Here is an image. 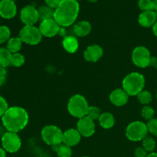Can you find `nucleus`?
Returning <instances> with one entry per match:
<instances>
[{
	"instance_id": "nucleus-1",
	"label": "nucleus",
	"mask_w": 157,
	"mask_h": 157,
	"mask_svg": "<svg viewBox=\"0 0 157 157\" xmlns=\"http://www.w3.org/2000/svg\"><path fill=\"white\" fill-rule=\"evenodd\" d=\"M80 12L79 2L76 0H61L55 9L54 19L61 27L67 28L76 21Z\"/></svg>"
},
{
	"instance_id": "nucleus-2",
	"label": "nucleus",
	"mask_w": 157,
	"mask_h": 157,
	"mask_svg": "<svg viewBox=\"0 0 157 157\" xmlns=\"http://www.w3.org/2000/svg\"><path fill=\"white\" fill-rule=\"evenodd\" d=\"M2 122L8 131L18 133L27 126L29 114L22 107H9L5 114L2 117Z\"/></svg>"
},
{
	"instance_id": "nucleus-3",
	"label": "nucleus",
	"mask_w": 157,
	"mask_h": 157,
	"mask_svg": "<svg viewBox=\"0 0 157 157\" xmlns=\"http://www.w3.org/2000/svg\"><path fill=\"white\" fill-rule=\"evenodd\" d=\"M145 86V78L138 72H131L124 78L122 81L123 89L129 96H136Z\"/></svg>"
},
{
	"instance_id": "nucleus-4",
	"label": "nucleus",
	"mask_w": 157,
	"mask_h": 157,
	"mask_svg": "<svg viewBox=\"0 0 157 157\" xmlns=\"http://www.w3.org/2000/svg\"><path fill=\"white\" fill-rule=\"evenodd\" d=\"M89 105L87 101L81 94H75L69 99L67 110L71 116L81 119L87 116Z\"/></svg>"
},
{
	"instance_id": "nucleus-5",
	"label": "nucleus",
	"mask_w": 157,
	"mask_h": 157,
	"mask_svg": "<svg viewBox=\"0 0 157 157\" xmlns=\"http://www.w3.org/2000/svg\"><path fill=\"white\" fill-rule=\"evenodd\" d=\"M41 135L43 141L52 147L63 143V132L57 126H45L41 130Z\"/></svg>"
},
{
	"instance_id": "nucleus-6",
	"label": "nucleus",
	"mask_w": 157,
	"mask_h": 157,
	"mask_svg": "<svg viewBox=\"0 0 157 157\" xmlns=\"http://www.w3.org/2000/svg\"><path fill=\"white\" fill-rule=\"evenodd\" d=\"M148 132V128L145 123L141 121H133L127 127L126 136L129 140L138 142L147 137Z\"/></svg>"
},
{
	"instance_id": "nucleus-7",
	"label": "nucleus",
	"mask_w": 157,
	"mask_h": 157,
	"mask_svg": "<svg viewBox=\"0 0 157 157\" xmlns=\"http://www.w3.org/2000/svg\"><path fill=\"white\" fill-rule=\"evenodd\" d=\"M19 38L25 44L36 45L41 42L42 35L39 29L35 25H25L20 30Z\"/></svg>"
},
{
	"instance_id": "nucleus-8",
	"label": "nucleus",
	"mask_w": 157,
	"mask_h": 157,
	"mask_svg": "<svg viewBox=\"0 0 157 157\" xmlns=\"http://www.w3.org/2000/svg\"><path fill=\"white\" fill-rule=\"evenodd\" d=\"M2 146L6 152L16 153L21 148V139L17 133L7 131L2 136Z\"/></svg>"
},
{
	"instance_id": "nucleus-9",
	"label": "nucleus",
	"mask_w": 157,
	"mask_h": 157,
	"mask_svg": "<svg viewBox=\"0 0 157 157\" xmlns=\"http://www.w3.org/2000/svg\"><path fill=\"white\" fill-rule=\"evenodd\" d=\"M151 57L150 51L144 46H138L132 52L133 63L140 68H145L150 66Z\"/></svg>"
},
{
	"instance_id": "nucleus-10",
	"label": "nucleus",
	"mask_w": 157,
	"mask_h": 157,
	"mask_svg": "<svg viewBox=\"0 0 157 157\" xmlns=\"http://www.w3.org/2000/svg\"><path fill=\"white\" fill-rule=\"evenodd\" d=\"M20 19L25 25H35L39 20L38 9L31 5L25 6L20 12Z\"/></svg>"
},
{
	"instance_id": "nucleus-11",
	"label": "nucleus",
	"mask_w": 157,
	"mask_h": 157,
	"mask_svg": "<svg viewBox=\"0 0 157 157\" xmlns=\"http://www.w3.org/2000/svg\"><path fill=\"white\" fill-rule=\"evenodd\" d=\"M42 36L52 38L59 34L61 26L58 24L54 18L41 21L38 27Z\"/></svg>"
},
{
	"instance_id": "nucleus-12",
	"label": "nucleus",
	"mask_w": 157,
	"mask_h": 157,
	"mask_svg": "<svg viewBox=\"0 0 157 157\" xmlns=\"http://www.w3.org/2000/svg\"><path fill=\"white\" fill-rule=\"evenodd\" d=\"M77 130L81 136L90 137L95 133L94 121L87 116L81 118L77 124Z\"/></svg>"
},
{
	"instance_id": "nucleus-13",
	"label": "nucleus",
	"mask_w": 157,
	"mask_h": 157,
	"mask_svg": "<svg viewBox=\"0 0 157 157\" xmlns=\"http://www.w3.org/2000/svg\"><path fill=\"white\" fill-rule=\"evenodd\" d=\"M17 6L13 0H2L0 2V16L11 19L16 15Z\"/></svg>"
},
{
	"instance_id": "nucleus-14",
	"label": "nucleus",
	"mask_w": 157,
	"mask_h": 157,
	"mask_svg": "<svg viewBox=\"0 0 157 157\" xmlns=\"http://www.w3.org/2000/svg\"><path fill=\"white\" fill-rule=\"evenodd\" d=\"M104 55L103 48L98 44H91L84 52V58L88 62H97Z\"/></svg>"
},
{
	"instance_id": "nucleus-15",
	"label": "nucleus",
	"mask_w": 157,
	"mask_h": 157,
	"mask_svg": "<svg viewBox=\"0 0 157 157\" xmlns=\"http://www.w3.org/2000/svg\"><path fill=\"white\" fill-rule=\"evenodd\" d=\"M129 100V95L124 89L117 88L113 90L110 94V101L117 107L124 106Z\"/></svg>"
},
{
	"instance_id": "nucleus-16",
	"label": "nucleus",
	"mask_w": 157,
	"mask_h": 157,
	"mask_svg": "<svg viewBox=\"0 0 157 157\" xmlns=\"http://www.w3.org/2000/svg\"><path fill=\"white\" fill-rule=\"evenodd\" d=\"M81 135L77 129L71 128L63 133V144L72 147L78 145L81 141Z\"/></svg>"
},
{
	"instance_id": "nucleus-17",
	"label": "nucleus",
	"mask_w": 157,
	"mask_h": 157,
	"mask_svg": "<svg viewBox=\"0 0 157 157\" xmlns=\"http://www.w3.org/2000/svg\"><path fill=\"white\" fill-rule=\"evenodd\" d=\"M157 21V17L154 11H144L140 14L138 22L144 28L153 27Z\"/></svg>"
},
{
	"instance_id": "nucleus-18",
	"label": "nucleus",
	"mask_w": 157,
	"mask_h": 157,
	"mask_svg": "<svg viewBox=\"0 0 157 157\" xmlns=\"http://www.w3.org/2000/svg\"><path fill=\"white\" fill-rule=\"evenodd\" d=\"M91 25L89 21L83 20L77 22L73 27V32L78 37H85L91 32Z\"/></svg>"
},
{
	"instance_id": "nucleus-19",
	"label": "nucleus",
	"mask_w": 157,
	"mask_h": 157,
	"mask_svg": "<svg viewBox=\"0 0 157 157\" xmlns=\"http://www.w3.org/2000/svg\"><path fill=\"white\" fill-rule=\"evenodd\" d=\"M62 45L64 50L68 53H75L79 48L78 38L73 35H66L62 41Z\"/></svg>"
},
{
	"instance_id": "nucleus-20",
	"label": "nucleus",
	"mask_w": 157,
	"mask_h": 157,
	"mask_svg": "<svg viewBox=\"0 0 157 157\" xmlns=\"http://www.w3.org/2000/svg\"><path fill=\"white\" fill-rule=\"evenodd\" d=\"M98 121H99L101 127L104 129H107V130L112 128L115 124L114 117L111 113H109V112L101 113Z\"/></svg>"
},
{
	"instance_id": "nucleus-21",
	"label": "nucleus",
	"mask_w": 157,
	"mask_h": 157,
	"mask_svg": "<svg viewBox=\"0 0 157 157\" xmlns=\"http://www.w3.org/2000/svg\"><path fill=\"white\" fill-rule=\"evenodd\" d=\"M12 54L6 48H0V67L6 68L11 65Z\"/></svg>"
},
{
	"instance_id": "nucleus-22",
	"label": "nucleus",
	"mask_w": 157,
	"mask_h": 157,
	"mask_svg": "<svg viewBox=\"0 0 157 157\" xmlns=\"http://www.w3.org/2000/svg\"><path fill=\"white\" fill-rule=\"evenodd\" d=\"M22 45V41L20 39L19 37H15L12 38L8 41L7 48H6L12 54L18 53L21 48Z\"/></svg>"
},
{
	"instance_id": "nucleus-23",
	"label": "nucleus",
	"mask_w": 157,
	"mask_h": 157,
	"mask_svg": "<svg viewBox=\"0 0 157 157\" xmlns=\"http://www.w3.org/2000/svg\"><path fill=\"white\" fill-rule=\"evenodd\" d=\"M52 149L54 151L56 152L58 157H71L72 156L71 147L65 145L63 143L59 145L52 147Z\"/></svg>"
},
{
	"instance_id": "nucleus-24",
	"label": "nucleus",
	"mask_w": 157,
	"mask_h": 157,
	"mask_svg": "<svg viewBox=\"0 0 157 157\" xmlns=\"http://www.w3.org/2000/svg\"><path fill=\"white\" fill-rule=\"evenodd\" d=\"M38 17L39 20L44 21L48 19H52L54 18V13H55V9L48 7L47 6H44L40 7L38 9Z\"/></svg>"
},
{
	"instance_id": "nucleus-25",
	"label": "nucleus",
	"mask_w": 157,
	"mask_h": 157,
	"mask_svg": "<svg viewBox=\"0 0 157 157\" xmlns=\"http://www.w3.org/2000/svg\"><path fill=\"white\" fill-rule=\"evenodd\" d=\"M137 97V100L139 101V102L140 104H142L143 105H148L149 104H150L153 100V97H152L151 93L148 90H142L140 93L136 95Z\"/></svg>"
},
{
	"instance_id": "nucleus-26",
	"label": "nucleus",
	"mask_w": 157,
	"mask_h": 157,
	"mask_svg": "<svg viewBox=\"0 0 157 157\" xmlns=\"http://www.w3.org/2000/svg\"><path fill=\"white\" fill-rule=\"evenodd\" d=\"M143 147L147 150V153H152L156 148V141L151 136H147L142 140Z\"/></svg>"
},
{
	"instance_id": "nucleus-27",
	"label": "nucleus",
	"mask_w": 157,
	"mask_h": 157,
	"mask_svg": "<svg viewBox=\"0 0 157 157\" xmlns=\"http://www.w3.org/2000/svg\"><path fill=\"white\" fill-rule=\"evenodd\" d=\"M25 58L23 55L18 53H18L12 54L11 65L16 67H21V66L25 64Z\"/></svg>"
},
{
	"instance_id": "nucleus-28",
	"label": "nucleus",
	"mask_w": 157,
	"mask_h": 157,
	"mask_svg": "<svg viewBox=\"0 0 157 157\" xmlns=\"http://www.w3.org/2000/svg\"><path fill=\"white\" fill-rule=\"evenodd\" d=\"M11 31L7 26H0V44L8 41L10 39Z\"/></svg>"
},
{
	"instance_id": "nucleus-29",
	"label": "nucleus",
	"mask_w": 157,
	"mask_h": 157,
	"mask_svg": "<svg viewBox=\"0 0 157 157\" xmlns=\"http://www.w3.org/2000/svg\"><path fill=\"white\" fill-rule=\"evenodd\" d=\"M141 115H142V117L144 119L149 121L154 118L155 111L154 110H153V107H150V106L148 105L144 106V107H143L142 110H141Z\"/></svg>"
},
{
	"instance_id": "nucleus-30",
	"label": "nucleus",
	"mask_w": 157,
	"mask_h": 157,
	"mask_svg": "<svg viewBox=\"0 0 157 157\" xmlns=\"http://www.w3.org/2000/svg\"><path fill=\"white\" fill-rule=\"evenodd\" d=\"M101 115V110H100V108H98V107H95V106L89 107L88 110H87V116L89 117L90 118H91L93 121H96V120L99 119Z\"/></svg>"
},
{
	"instance_id": "nucleus-31",
	"label": "nucleus",
	"mask_w": 157,
	"mask_h": 157,
	"mask_svg": "<svg viewBox=\"0 0 157 157\" xmlns=\"http://www.w3.org/2000/svg\"><path fill=\"white\" fill-rule=\"evenodd\" d=\"M138 6L143 12L153 10V0H139Z\"/></svg>"
},
{
	"instance_id": "nucleus-32",
	"label": "nucleus",
	"mask_w": 157,
	"mask_h": 157,
	"mask_svg": "<svg viewBox=\"0 0 157 157\" xmlns=\"http://www.w3.org/2000/svg\"><path fill=\"white\" fill-rule=\"evenodd\" d=\"M148 131L154 136H157V119L153 118L147 122V124Z\"/></svg>"
},
{
	"instance_id": "nucleus-33",
	"label": "nucleus",
	"mask_w": 157,
	"mask_h": 157,
	"mask_svg": "<svg viewBox=\"0 0 157 157\" xmlns=\"http://www.w3.org/2000/svg\"><path fill=\"white\" fill-rule=\"evenodd\" d=\"M8 109H9V106H8L7 101L4 98L0 96V117H2L5 114Z\"/></svg>"
},
{
	"instance_id": "nucleus-34",
	"label": "nucleus",
	"mask_w": 157,
	"mask_h": 157,
	"mask_svg": "<svg viewBox=\"0 0 157 157\" xmlns=\"http://www.w3.org/2000/svg\"><path fill=\"white\" fill-rule=\"evenodd\" d=\"M134 155L136 157H147L148 153L144 147H136L134 151Z\"/></svg>"
},
{
	"instance_id": "nucleus-35",
	"label": "nucleus",
	"mask_w": 157,
	"mask_h": 157,
	"mask_svg": "<svg viewBox=\"0 0 157 157\" xmlns=\"http://www.w3.org/2000/svg\"><path fill=\"white\" fill-rule=\"evenodd\" d=\"M61 0H44L46 6L48 7L52 8V9H55L58 6H59L60 2Z\"/></svg>"
},
{
	"instance_id": "nucleus-36",
	"label": "nucleus",
	"mask_w": 157,
	"mask_h": 157,
	"mask_svg": "<svg viewBox=\"0 0 157 157\" xmlns=\"http://www.w3.org/2000/svg\"><path fill=\"white\" fill-rule=\"evenodd\" d=\"M6 77H7V71L6 68L0 67V86H2L6 82Z\"/></svg>"
},
{
	"instance_id": "nucleus-37",
	"label": "nucleus",
	"mask_w": 157,
	"mask_h": 157,
	"mask_svg": "<svg viewBox=\"0 0 157 157\" xmlns=\"http://www.w3.org/2000/svg\"><path fill=\"white\" fill-rule=\"evenodd\" d=\"M150 66L157 68V58L156 57H151L150 62Z\"/></svg>"
},
{
	"instance_id": "nucleus-38",
	"label": "nucleus",
	"mask_w": 157,
	"mask_h": 157,
	"mask_svg": "<svg viewBox=\"0 0 157 157\" xmlns=\"http://www.w3.org/2000/svg\"><path fill=\"white\" fill-rule=\"evenodd\" d=\"M6 150L3 148L0 147V157H6Z\"/></svg>"
},
{
	"instance_id": "nucleus-39",
	"label": "nucleus",
	"mask_w": 157,
	"mask_h": 157,
	"mask_svg": "<svg viewBox=\"0 0 157 157\" xmlns=\"http://www.w3.org/2000/svg\"><path fill=\"white\" fill-rule=\"evenodd\" d=\"M153 32L155 35L157 37V21L154 24V25L153 26Z\"/></svg>"
},
{
	"instance_id": "nucleus-40",
	"label": "nucleus",
	"mask_w": 157,
	"mask_h": 157,
	"mask_svg": "<svg viewBox=\"0 0 157 157\" xmlns=\"http://www.w3.org/2000/svg\"><path fill=\"white\" fill-rule=\"evenodd\" d=\"M157 10V0H153V11Z\"/></svg>"
},
{
	"instance_id": "nucleus-41",
	"label": "nucleus",
	"mask_w": 157,
	"mask_h": 157,
	"mask_svg": "<svg viewBox=\"0 0 157 157\" xmlns=\"http://www.w3.org/2000/svg\"><path fill=\"white\" fill-rule=\"evenodd\" d=\"M147 157H157V153H154V152H152V153H148Z\"/></svg>"
},
{
	"instance_id": "nucleus-42",
	"label": "nucleus",
	"mask_w": 157,
	"mask_h": 157,
	"mask_svg": "<svg viewBox=\"0 0 157 157\" xmlns=\"http://www.w3.org/2000/svg\"><path fill=\"white\" fill-rule=\"evenodd\" d=\"M89 2H93V3H95V2H97L98 1V0H88Z\"/></svg>"
},
{
	"instance_id": "nucleus-43",
	"label": "nucleus",
	"mask_w": 157,
	"mask_h": 157,
	"mask_svg": "<svg viewBox=\"0 0 157 157\" xmlns=\"http://www.w3.org/2000/svg\"><path fill=\"white\" fill-rule=\"evenodd\" d=\"M155 12V13H156V17H157V10L156 11H154Z\"/></svg>"
},
{
	"instance_id": "nucleus-44",
	"label": "nucleus",
	"mask_w": 157,
	"mask_h": 157,
	"mask_svg": "<svg viewBox=\"0 0 157 157\" xmlns=\"http://www.w3.org/2000/svg\"><path fill=\"white\" fill-rule=\"evenodd\" d=\"M156 99H157V91H156Z\"/></svg>"
},
{
	"instance_id": "nucleus-45",
	"label": "nucleus",
	"mask_w": 157,
	"mask_h": 157,
	"mask_svg": "<svg viewBox=\"0 0 157 157\" xmlns=\"http://www.w3.org/2000/svg\"><path fill=\"white\" fill-rule=\"evenodd\" d=\"M76 1H78H78H81V0H76Z\"/></svg>"
},
{
	"instance_id": "nucleus-46",
	"label": "nucleus",
	"mask_w": 157,
	"mask_h": 157,
	"mask_svg": "<svg viewBox=\"0 0 157 157\" xmlns=\"http://www.w3.org/2000/svg\"><path fill=\"white\" fill-rule=\"evenodd\" d=\"M82 157H90V156H82Z\"/></svg>"
}]
</instances>
